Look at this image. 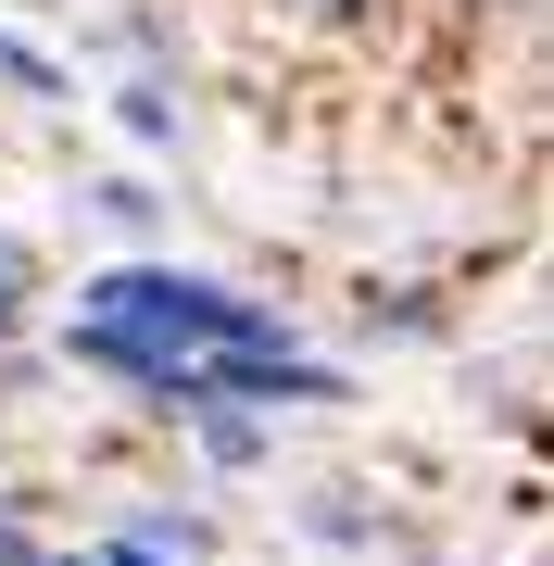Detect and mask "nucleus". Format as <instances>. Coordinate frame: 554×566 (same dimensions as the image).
Returning <instances> with one entry per match:
<instances>
[{
    "label": "nucleus",
    "instance_id": "f257e3e1",
    "mask_svg": "<svg viewBox=\"0 0 554 566\" xmlns=\"http://www.w3.org/2000/svg\"><path fill=\"white\" fill-rule=\"evenodd\" d=\"M63 315H102V327H139L165 353H227V340H290V303L240 290L227 264H189V252H102L76 277Z\"/></svg>",
    "mask_w": 554,
    "mask_h": 566
},
{
    "label": "nucleus",
    "instance_id": "f03ea898",
    "mask_svg": "<svg viewBox=\"0 0 554 566\" xmlns=\"http://www.w3.org/2000/svg\"><path fill=\"white\" fill-rule=\"evenodd\" d=\"M290 542L328 554V566H378V554H404V504L366 479H303L290 491Z\"/></svg>",
    "mask_w": 554,
    "mask_h": 566
},
{
    "label": "nucleus",
    "instance_id": "7ed1b4c3",
    "mask_svg": "<svg viewBox=\"0 0 554 566\" xmlns=\"http://www.w3.org/2000/svg\"><path fill=\"white\" fill-rule=\"evenodd\" d=\"M51 365H63V378H88V390H114V403L126 416H139L151 403V378H165V340H139V327H102V315H51Z\"/></svg>",
    "mask_w": 554,
    "mask_h": 566
},
{
    "label": "nucleus",
    "instance_id": "20e7f679",
    "mask_svg": "<svg viewBox=\"0 0 554 566\" xmlns=\"http://www.w3.org/2000/svg\"><path fill=\"white\" fill-rule=\"evenodd\" d=\"M76 214L102 227L114 252H165V189H151V164H102V177H76Z\"/></svg>",
    "mask_w": 554,
    "mask_h": 566
},
{
    "label": "nucleus",
    "instance_id": "39448f33",
    "mask_svg": "<svg viewBox=\"0 0 554 566\" xmlns=\"http://www.w3.org/2000/svg\"><path fill=\"white\" fill-rule=\"evenodd\" d=\"M177 441H189V465H202V479H278L290 428H278V416H240V403H202Z\"/></svg>",
    "mask_w": 554,
    "mask_h": 566
},
{
    "label": "nucleus",
    "instance_id": "423d86ee",
    "mask_svg": "<svg viewBox=\"0 0 554 566\" xmlns=\"http://www.w3.org/2000/svg\"><path fill=\"white\" fill-rule=\"evenodd\" d=\"M102 114H114V139L139 151V164H189V102H177V76H114Z\"/></svg>",
    "mask_w": 554,
    "mask_h": 566
},
{
    "label": "nucleus",
    "instance_id": "0eeeda50",
    "mask_svg": "<svg viewBox=\"0 0 554 566\" xmlns=\"http://www.w3.org/2000/svg\"><path fill=\"white\" fill-rule=\"evenodd\" d=\"M139 554H165V566H227V528H215V504H177V491H139V504L114 516Z\"/></svg>",
    "mask_w": 554,
    "mask_h": 566
},
{
    "label": "nucleus",
    "instance_id": "6e6552de",
    "mask_svg": "<svg viewBox=\"0 0 554 566\" xmlns=\"http://www.w3.org/2000/svg\"><path fill=\"white\" fill-rule=\"evenodd\" d=\"M353 327H366V340H453V290H429V277H378L366 303H353Z\"/></svg>",
    "mask_w": 554,
    "mask_h": 566
},
{
    "label": "nucleus",
    "instance_id": "1a4fd4ad",
    "mask_svg": "<svg viewBox=\"0 0 554 566\" xmlns=\"http://www.w3.org/2000/svg\"><path fill=\"white\" fill-rule=\"evenodd\" d=\"M0 88H13V102H39V114H63L88 76H76V63L39 39V25H0Z\"/></svg>",
    "mask_w": 554,
    "mask_h": 566
},
{
    "label": "nucleus",
    "instance_id": "9d476101",
    "mask_svg": "<svg viewBox=\"0 0 554 566\" xmlns=\"http://www.w3.org/2000/svg\"><path fill=\"white\" fill-rule=\"evenodd\" d=\"M25 327H39V240L0 227V340H25Z\"/></svg>",
    "mask_w": 554,
    "mask_h": 566
},
{
    "label": "nucleus",
    "instance_id": "9b49d317",
    "mask_svg": "<svg viewBox=\"0 0 554 566\" xmlns=\"http://www.w3.org/2000/svg\"><path fill=\"white\" fill-rule=\"evenodd\" d=\"M39 566H165V554H139L126 528H88V542H39Z\"/></svg>",
    "mask_w": 554,
    "mask_h": 566
},
{
    "label": "nucleus",
    "instance_id": "f8f14e48",
    "mask_svg": "<svg viewBox=\"0 0 554 566\" xmlns=\"http://www.w3.org/2000/svg\"><path fill=\"white\" fill-rule=\"evenodd\" d=\"M39 542H51V528H39V491H0V566H39Z\"/></svg>",
    "mask_w": 554,
    "mask_h": 566
},
{
    "label": "nucleus",
    "instance_id": "ddd939ff",
    "mask_svg": "<svg viewBox=\"0 0 554 566\" xmlns=\"http://www.w3.org/2000/svg\"><path fill=\"white\" fill-rule=\"evenodd\" d=\"M303 13H353V0H303Z\"/></svg>",
    "mask_w": 554,
    "mask_h": 566
},
{
    "label": "nucleus",
    "instance_id": "4468645a",
    "mask_svg": "<svg viewBox=\"0 0 554 566\" xmlns=\"http://www.w3.org/2000/svg\"><path fill=\"white\" fill-rule=\"evenodd\" d=\"M378 566H390V554H378ZM416 566H453V554H416Z\"/></svg>",
    "mask_w": 554,
    "mask_h": 566
}]
</instances>
